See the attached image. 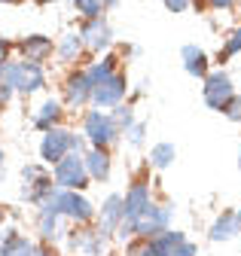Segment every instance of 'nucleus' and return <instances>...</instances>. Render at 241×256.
Instances as JSON below:
<instances>
[{"label": "nucleus", "instance_id": "1", "mask_svg": "<svg viewBox=\"0 0 241 256\" xmlns=\"http://www.w3.org/2000/svg\"><path fill=\"white\" fill-rule=\"evenodd\" d=\"M52 208L58 210L62 220H70L74 226H88V222L95 220V204L88 202L82 192H74V189H55V196L49 198Z\"/></svg>", "mask_w": 241, "mask_h": 256}, {"label": "nucleus", "instance_id": "2", "mask_svg": "<svg viewBox=\"0 0 241 256\" xmlns=\"http://www.w3.org/2000/svg\"><path fill=\"white\" fill-rule=\"evenodd\" d=\"M55 196V183H52V174H46L43 165L31 162L22 168V198L28 204H43Z\"/></svg>", "mask_w": 241, "mask_h": 256}, {"label": "nucleus", "instance_id": "3", "mask_svg": "<svg viewBox=\"0 0 241 256\" xmlns=\"http://www.w3.org/2000/svg\"><path fill=\"white\" fill-rule=\"evenodd\" d=\"M82 134H86V140L92 144V146L107 150V146H113L119 140V128H116V122H113L110 113L88 110L86 119H82Z\"/></svg>", "mask_w": 241, "mask_h": 256}, {"label": "nucleus", "instance_id": "4", "mask_svg": "<svg viewBox=\"0 0 241 256\" xmlns=\"http://www.w3.org/2000/svg\"><path fill=\"white\" fill-rule=\"evenodd\" d=\"M52 183L55 189H74V192H82L88 183V174H86V165H82V156L80 152H68L58 165H52Z\"/></svg>", "mask_w": 241, "mask_h": 256}, {"label": "nucleus", "instance_id": "5", "mask_svg": "<svg viewBox=\"0 0 241 256\" xmlns=\"http://www.w3.org/2000/svg\"><path fill=\"white\" fill-rule=\"evenodd\" d=\"M171 220H174V204H153L134 226V238H159L165 229H171Z\"/></svg>", "mask_w": 241, "mask_h": 256}, {"label": "nucleus", "instance_id": "6", "mask_svg": "<svg viewBox=\"0 0 241 256\" xmlns=\"http://www.w3.org/2000/svg\"><path fill=\"white\" fill-rule=\"evenodd\" d=\"M202 98L210 110H220L235 98V88H232V76L223 74V70H214V74H208L204 76V86H202Z\"/></svg>", "mask_w": 241, "mask_h": 256}, {"label": "nucleus", "instance_id": "7", "mask_svg": "<svg viewBox=\"0 0 241 256\" xmlns=\"http://www.w3.org/2000/svg\"><path fill=\"white\" fill-rule=\"evenodd\" d=\"M153 208V192H150L146 183H132L126 198H122V222H128V226H134V222Z\"/></svg>", "mask_w": 241, "mask_h": 256}, {"label": "nucleus", "instance_id": "8", "mask_svg": "<svg viewBox=\"0 0 241 256\" xmlns=\"http://www.w3.org/2000/svg\"><path fill=\"white\" fill-rule=\"evenodd\" d=\"M70 138H74V132H68V128H49V132H43V140H40L43 165H58L62 162V158L70 152Z\"/></svg>", "mask_w": 241, "mask_h": 256}, {"label": "nucleus", "instance_id": "9", "mask_svg": "<svg viewBox=\"0 0 241 256\" xmlns=\"http://www.w3.org/2000/svg\"><path fill=\"white\" fill-rule=\"evenodd\" d=\"M34 229H37V235H40L43 244H55V241H62V238L68 235V229H62V216H58V210L52 208V202L37 204Z\"/></svg>", "mask_w": 241, "mask_h": 256}, {"label": "nucleus", "instance_id": "10", "mask_svg": "<svg viewBox=\"0 0 241 256\" xmlns=\"http://www.w3.org/2000/svg\"><path fill=\"white\" fill-rule=\"evenodd\" d=\"M128 94V82H126V74H110L104 82H98L92 88V104L98 107H116V104H122V98Z\"/></svg>", "mask_w": 241, "mask_h": 256}, {"label": "nucleus", "instance_id": "11", "mask_svg": "<svg viewBox=\"0 0 241 256\" xmlns=\"http://www.w3.org/2000/svg\"><path fill=\"white\" fill-rule=\"evenodd\" d=\"M80 37H82V46L88 52H101L113 43V28L104 16L101 18H86L82 28H80Z\"/></svg>", "mask_w": 241, "mask_h": 256}, {"label": "nucleus", "instance_id": "12", "mask_svg": "<svg viewBox=\"0 0 241 256\" xmlns=\"http://www.w3.org/2000/svg\"><path fill=\"white\" fill-rule=\"evenodd\" d=\"M16 52H18V58L28 61V64H43V61L52 58L55 43H52L46 34H28V37H22V40L16 43Z\"/></svg>", "mask_w": 241, "mask_h": 256}, {"label": "nucleus", "instance_id": "13", "mask_svg": "<svg viewBox=\"0 0 241 256\" xmlns=\"http://www.w3.org/2000/svg\"><path fill=\"white\" fill-rule=\"evenodd\" d=\"M92 101V80H88L86 70H74L68 80H64V104L80 110Z\"/></svg>", "mask_w": 241, "mask_h": 256}, {"label": "nucleus", "instance_id": "14", "mask_svg": "<svg viewBox=\"0 0 241 256\" xmlns=\"http://www.w3.org/2000/svg\"><path fill=\"white\" fill-rule=\"evenodd\" d=\"M98 216V232L104 235V238H110V235H116V229H119V222H122V196H107L104 202H101V214H95Z\"/></svg>", "mask_w": 241, "mask_h": 256}, {"label": "nucleus", "instance_id": "15", "mask_svg": "<svg viewBox=\"0 0 241 256\" xmlns=\"http://www.w3.org/2000/svg\"><path fill=\"white\" fill-rule=\"evenodd\" d=\"M82 165H86L88 180H95V183H107V180H110V152H107V150L88 146V150L82 152Z\"/></svg>", "mask_w": 241, "mask_h": 256}, {"label": "nucleus", "instance_id": "16", "mask_svg": "<svg viewBox=\"0 0 241 256\" xmlns=\"http://www.w3.org/2000/svg\"><path fill=\"white\" fill-rule=\"evenodd\" d=\"M34 241L22 235L18 229H4L0 232V256H34Z\"/></svg>", "mask_w": 241, "mask_h": 256}, {"label": "nucleus", "instance_id": "17", "mask_svg": "<svg viewBox=\"0 0 241 256\" xmlns=\"http://www.w3.org/2000/svg\"><path fill=\"white\" fill-rule=\"evenodd\" d=\"M64 119V104L58 98H46L37 110H34V128L37 132H49V128H58Z\"/></svg>", "mask_w": 241, "mask_h": 256}, {"label": "nucleus", "instance_id": "18", "mask_svg": "<svg viewBox=\"0 0 241 256\" xmlns=\"http://www.w3.org/2000/svg\"><path fill=\"white\" fill-rule=\"evenodd\" d=\"M180 58H184V70H186L190 76H196V80H198V76H202V80L208 76V55H204L198 46H192V43L184 46V49H180Z\"/></svg>", "mask_w": 241, "mask_h": 256}, {"label": "nucleus", "instance_id": "19", "mask_svg": "<svg viewBox=\"0 0 241 256\" xmlns=\"http://www.w3.org/2000/svg\"><path fill=\"white\" fill-rule=\"evenodd\" d=\"M238 235V220H235V214H220L214 222H210V229H208V238L214 241V244H220V241H232Z\"/></svg>", "mask_w": 241, "mask_h": 256}, {"label": "nucleus", "instance_id": "20", "mask_svg": "<svg viewBox=\"0 0 241 256\" xmlns=\"http://www.w3.org/2000/svg\"><path fill=\"white\" fill-rule=\"evenodd\" d=\"M82 52V37H80V30H68V34L55 43V55L62 58L64 64H74Z\"/></svg>", "mask_w": 241, "mask_h": 256}, {"label": "nucleus", "instance_id": "21", "mask_svg": "<svg viewBox=\"0 0 241 256\" xmlns=\"http://www.w3.org/2000/svg\"><path fill=\"white\" fill-rule=\"evenodd\" d=\"M126 256H168V250L156 238H132L126 244Z\"/></svg>", "mask_w": 241, "mask_h": 256}, {"label": "nucleus", "instance_id": "22", "mask_svg": "<svg viewBox=\"0 0 241 256\" xmlns=\"http://www.w3.org/2000/svg\"><path fill=\"white\" fill-rule=\"evenodd\" d=\"M82 256H104L107 253V238L98 229H86L82 226V244H80Z\"/></svg>", "mask_w": 241, "mask_h": 256}, {"label": "nucleus", "instance_id": "23", "mask_svg": "<svg viewBox=\"0 0 241 256\" xmlns=\"http://www.w3.org/2000/svg\"><path fill=\"white\" fill-rule=\"evenodd\" d=\"M174 158H177V146L168 144V140H162V144H156L153 150H150V165H153L156 171H165Z\"/></svg>", "mask_w": 241, "mask_h": 256}, {"label": "nucleus", "instance_id": "24", "mask_svg": "<svg viewBox=\"0 0 241 256\" xmlns=\"http://www.w3.org/2000/svg\"><path fill=\"white\" fill-rule=\"evenodd\" d=\"M116 64H119V58H116V55H104L101 61H95V64H92V68H86L88 80H92V88H95L98 82H104L110 74H116Z\"/></svg>", "mask_w": 241, "mask_h": 256}, {"label": "nucleus", "instance_id": "25", "mask_svg": "<svg viewBox=\"0 0 241 256\" xmlns=\"http://www.w3.org/2000/svg\"><path fill=\"white\" fill-rule=\"evenodd\" d=\"M113 122H116V128H119V132H126V128H132L138 119H134V110H132V104H116L113 107Z\"/></svg>", "mask_w": 241, "mask_h": 256}, {"label": "nucleus", "instance_id": "26", "mask_svg": "<svg viewBox=\"0 0 241 256\" xmlns=\"http://www.w3.org/2000/svg\"><path fill=\"white\" fill-rule=\"evenodd\" d=\"M74 10L82 18H101L104 16V4H101V0H74Z\"/></svg>", "mask_w": 241, "mask_h": 256}, {"label": "nucleus", "instance_id": "27", "mask_svg": "<svg viewBox=\"0 0 241 256\" xmlns=\"http://www.w3.org/2000/svg\"><path fill=\"white\" fill-rule=\"evenodd\" d=\"M238 52H241V28H235L232 34H229L226 46L220 49V61H226V58H232V55H238Z\"/></svg>", "mask_w": 241, "mask_h": 256}, {"label": "nucleus", "instance_id": "28", "mask_svg": "<svg viewBox=\"0 0 241 256\" xmlns=\"http://www.w3.org/2000/svg\"><path fill=\"white\" fill-rule=\"evenodd\" d=\"M126 140L138 150V146H144V125L140 122H134L132 128H126Z\"/></svg>", "mask_w": 241, "mask_h": 256}, {"label": "nucleus", "instance_id": "29", "mask_svg": "<svg viewBox=\"0 0 241 256\" xmlns=\"http://www.w3.org/2000/svg\"><path fill=\"white\" fill-rule=\"evenodd\" d=\"M171 256H198V247H196L190 238H184L177 247H171Z\"/></svg>", "mask_w": 241, "mask_h": 256}, {"label": "nucleus", "instance_id": "30", "mask_svg": "<svg viewBox=\"0 0 241 256\" xmlns=\"http://www.w3.org/2000/svg\"><path fill=\"white\" fill-rule=\"evenodd\" d=\"M223 113H226L232 122H241V94H235V98L223 107Z\"/></svg>", "mask_w": 241, "mask_h": 256}, {"label": "nucleus", "instance_id": "31", "mask_svg": "<svg viewBox=\"0 0 241 256\" xmlns=\"http://www.w3.org/2000/svg\"><path fill=\"white\" fill-rule=\"evenodd\" d=\"M34 256H62V253L55 250V244H43V241H40V244L34 247Z\"/></svg>", "mask_w": 241, "mask_h": 256}, {"label": "nucleus", "instance_id": "32", "mask_svg": "<svg viewBox=\"0 0 241 256\" xmlns=\"http://www.w3.org/2000/svg\"><path fill=\"white\" fill-rule=\"evenodd\" d=\"M165 4V10H171V12H184L186 6H190V0H162Z\"/></svg>", "mask_w": 241, "mask_h": 256}, {"label": "nucleus", "instance_id": "33", "mask_svg": "<svg viewBox=\"0 0 241 256\" xmlns=\"http://www.w3.org/2000/svg\"><path fill=\"white\" fill-rule=\"evenodd\" d=\"M10 52H12V43L0 37V64H4V61H10Z\"/></svg>", "mask_w": 241, "mask_h": 256}, {"label": "nucleus", "instance_id": "34", "mask_svg": "<svg viewBox=\"0 0 241 256\" xmlns=\"http://www.w3.org/2000/svg\"><path fill=\"white\" fill-rule=\"evenodd\" d=\"M12 94H16L12 88H6V86H0V107H6V104L12 101Z\"/></svg>", "mask_w": 241, "mask_h": 256}, {"label": "nucleus", "instance_id": "35", "mask_svg": "<svg viewBox=\"0 0 241 256\" xmlns=\"http://www.w3.org/2000/svg\"><path fill=\"white\" fill-rule=\"evenodd\" d=\"M235 4V0H208V6H214V10H229Z\"/></svg>", "mask_w": 241, "mask_h": 256}, {"label": "nucleus", "instance_id": "36", "mask_svg": "<svg viewBox=\"0 0 241 256\" xmlns=\"http://www.w3.org/2000/svg\"><path fill=\"white\" fill-rule=\"evenodd\" d=\"M101 4H104V10H113V6L119 4V0H101Z\"/></svg>", "mask_w": 241, "mask_h": 256}, {"label": "nucleus", "instance_id": "37", "mask_svg": "<svg viewBox=\"0 0 241 256\" xmlns=\"http://www.w3.org/2000/svg\"><path fill=\"white\" fill-rule=\"evenodd\" d=\"M0 4H10V6H16V4H22V0H0Z\"/></svg>", "mask_w": 241, "mask_h": 256}, {"label": "nucleus", "instance_id": "38", "mask_svg": "<svg viewBox=\"0 0 241 256\" xmlns=\"http://www.w3.org/2000/svg\"><path fill=\"white\" fill-rule=\"evenodd\" d=\"M34 4H40V6H46V4H55V0H34Z\"/></svg>", "mask_w": 241, "mask_h": 256}, {"label": "nucleus", "instance_id": "39", "mask_svg": "<svg viewBox=\"0 0 241 256\" xmlns=\"http://www.w3.org/2000/svg\"><path fill=\"white\" fill-rule=\"evenodd\" d=\"M4 158H6V156H4V146H0V168H4Z\"/></svg>", "mask_w": 241, "mask_h": 256}, {"label": "nucleus", "instance_id": "40", "mask_svg": "<svg viewBox=\"0 0 241 256\" xmlns=\"http://www.w3.org/2000/svg\"><path fill=\"white\" fill-rule=\"evenodd\" d=\"M235 220H238V232H241V210H238V214H235Z\"/></svg>", "mask_w": 241, "mask_h": 256}, {"label": "nucleus", "instance_id": "41", "mask_svg": "<svg viewBox=\"0 0 241 256\" xmlns=\"http://www.w3.org/2000/svg\"><path fill=\"white\" fill-rule=\"evenodd\" d=\"M238 171H241V152H238Z\"/></svg>", "mask_w": 241, "mask_h": 256}, {"label": "nucleus", "instance_id": "42", "mask_svg": "<svg viewBox=\"0 0 241 256\" xmlns=\"http://www.w3.org/2000/svg\"><path fill=\"white\" fill-rule=\"evenodd\" d=\"M0 229H4V214H0Z\"/></svg>", "mask_w": 241, "mask_h": 256}]
</instances>
